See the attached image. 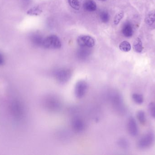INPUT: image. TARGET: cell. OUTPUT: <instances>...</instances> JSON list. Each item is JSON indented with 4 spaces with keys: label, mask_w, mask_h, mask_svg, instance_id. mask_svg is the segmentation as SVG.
<instances>
[{
    "label": "cell",
    "mask_w": 155,
    "mask_h": 155,
    "mask_svg": "<svg viewBox=\"0 0 155 155\" xmlns=\"http://www.w3.org/2000/svg\"><path fill=\"white\" fill-rule=\"evenodd\" d=\"M41 45L46 49H57L61 48L62 43L57 35H51L43 39Z\"/></svg>",
    "instance_id": "6da1fadb"
},
{
    "label": "cell",
    "mask_w": 155,
    "mask_h": 155,
    "mask_svg": "<svg viewBox=\"0 0 155 155\" xmlns=\"http://www.w3.org/2000/svg\"><path fill=\"white\" fill-rule=\"evenodd\" d=\"M155 136L153 133H149L139 140L138 147L141 149L149 148L154 142Z\"/></svg>",
    "instance_id": "7a4b0ae2"
},
{
    "label": "cell",
    "mask_w": 155,
    "mask_h": 155,
    "mask_svg": "<svg viewBox=\"0 0 155 155\" xmlns=\"http://www.w3.org/2000/svg\"><path fill=\"white\" fill-rule=\"evenodd\" d=\"M78 45L81 47L90 48L95 45V41L92 36L88 35H81L77 39Z\"/></svg>",
    "instance_id": "3957f363"
},
{
    "label": "cell",
    "mask_w": 155,
    "mask_h": 155,
    "mask_svg": "<svg viewBox=\"0 0 155 155\" xmlns=\"http://www.w3.org/2000/svg\"><path fill=\"white\" fill-rule=\"evenodd\" d=\"M54 75L59 82L64 83L70 80L71 76V72L68 69H60L55 72Z\"/></svg>",
    "instance_id": "277c9868"
},
{
    "label": "cell",
    "mask_w": 155,
    "mask_h": 155,
    "mask_svg": "<svg viewBox=\"0 0 155 155\" xmlns=\"http://www.w3.org/2000/svg\"><path fill=\"white\" fill-rule=\"evenodd\" d=\"M87 89V84L84 81L77 82L74 88V94L78 98H81L85 95Z\"/></svg>",
    "instance_id": "5b68a950"
},
{
    "label": "cell",
    "mask_w": 155,
    "mask_h": 155,
    "mask_svg": "<svg viewBox=\"0 0 155 155\" xmlns=\"http://www.w3.org/2000/svg\"><path fill=\"white\" fill-rule=\"evenodd\" d=\"M127 129L129 133L132 136H136L138 134V127L134 117H131L128 120Z\"/></svg>",
    "instance_id": "8992f818"
},
{
    "label": "cell",
    "mask_w": 155,
    "mask_h": 155,
    "mask_svg": "<svg viewBox=\"0 0 155 155\" xmlns=\"http://www.w3.org/2000/svg\"><path fill=\"white\" fill-rule=\"evenodd\" d=\"M83 7L87 12H94L97 9V5L93 0H85L83 3Z\"/></svg>",
    "instance_id": "52a82bcc"
},
{
    "label": "cell",
    "mask_w": 155,
    "mask_h": 155,
    "mask_svg": "<svg viewBox=\"0 0 155 155\" xmlns=\"http://www.w3.org/2000/svg\"><path fill=\"white\" fill-rule=\"evenodd\" d=\"M123 35L126 37H131L133 35L134 31L133 27L130 23H125L123 25L122 30Z\"/></svg>",
    "instance_id": "ba28073f"
},
{
    "label": "cell",
    "mask_w": 155,
    "mask_h": 155,
    "mask_svg": "<svg viewBox=\"0 0 155 155\" xmlns=\"http://www.w3.org/2000/svg\"><path fill=\"white\" fill-rule=\"evenodd\" d=\"M134 49L137 53H141L143 49L142 41L139 37L137 38L134 42Z\"/></svg>",
    "instance_id": "9c48e42d"
},
{
    "label": "cell",
    "mask_w": 155,
    "mask_h": 155,
    "mask_svg": "<svg viewBox=\"0 0 155 155\" xmlns=\"http://www.w3.org/2000/svg\"><path fill=\"white\" fill-rule=\"evenodd\" d=\"M42 11L39 6H35L29 9L27 14L30 15H39L41 13Z\"/></svg>",
    "instance_id": "30bf717a"
},
{
    "label": "cell",
    "mask_w": 155,
    "mask_h": 155,
    "mask_svg": "<svg viewBox=\"0 0 155 155\" xmlns=\"http://www.w3.org/2000/svg\"><path fill=\"white\" fill-rule=\"evenodd\" d=\"M119 49L124 52H128L131 50V45L127 41H124L119 45Z\"/></svg>",
    "instance_id": "8fae6325"
},
{
    "label": "cell",
    "mask_w": 155,
    "mask_h": 155,
    "mask_svg": "<svg viewBox=\"0 0 155 155\" xmlns=\"http://www.w3.org/2000/svg\"><path fill=\"white\" fill-rule=\"evenodd\" d=\"M74 128L77 131H81L83 130L84 127V125L82 121L80 119H76L74 120L73 123Z\"/></svg>",
    "instance_id": "7c38bea8"
},
{
    "label": "cell",
    "mask_w": 155,
    "mask_h": 155,
    "mask_svg": "<svg viewBox=\"0 0 155 155\" xmlns=\"http://www.w3.org/2000/svg\"><path fill=\"white\" fill-rule=\"evenodd\" d=\"M110 15L108 12L106 11H103L100 12L99 17L100 20L104 23L108 22L110 20Z\"/></svg>",
    "instance_id": "4fadbf2b"
},
{
    "label": "cell",
    "mask_w": 155,
    "mask_h": 155,
    "mask_svg": "<svg viewBox=\"0 0 155 155\" xmlns=\"http://www.w3.org/2000/svg\"><path fill=\"white\" fill-rule=\"evenodd\" d=\"M71 7L76 10H78L81 7V0H68Z\"/></svg>",
    "instance_id": "5bb4252c"
},
{
    "label": "cell",
    "mask_w": 155,
    "mask_h": 155,
    "mask_svg": "<svg viewBox=\"0 0 155 155\" xmlns=\"http://www.w3.org/2000/svg\"><path fill=\"white\" fill-rule=\"evenodd\" d=\"M132 98L135 103L137 104L140 105L144 102L143 96L142 94L134 93L132 95Z\"/></svg>",
    "instance_id": "9a60e30c"
},
{
    "label": "cell",
    "mask_w": 155,
    "mask_h": 155,
    "mask_svg": "<svg viewBox=\"0 0 155 155\" xmlns=\"http://www.w3.org/2000/svg\"><path fill=\"white\" fill-rule=\"evenodd\" d=\"M43 39L41 36L37 35H34L31 37V41L36 45H41Z\"/></svg>",
    "instance_id": "2e32d148"
},
{
    "label": "cell",
    "mask_w": 155,
    "mask_h": 155,
    "mask_svg": "<svg viewBox=\"0 0 155 155\" xmlns=\"http://www.w3.org/2000/svg\"><path fill=\"white\" fill-rule=\"evenodd\" d=\"M137 118L140 123L142 125L145 124L146 123L145 113L143 111H140L137 113Z\"/></svg>",
    "instance_id": "e0dca14e"
},
{
    "label": "cell",
    "mask_w": 155,
    "mask_h": 155,
    "mask_svg": "<svg viewBox=\"0 0 155 155\" xmlns=\"http://www.w3.org/2000/svg\"><path fill=\"white\" fill-rule=\"evenodd\" d=\"M155 21V12L149 14L147 17L146 19V22L149 25L152 24Z\"/></svg>",
    "instance_id": "ac0fdd59"
},
{
    "label": "cell",
    "mask_w": 155,
    "mask_h": 155,
    "mask_svg": "<svg viewBox=\"0 0 155 155\" xmlns=\"http://www.w3.org/2000/svg\"><path fill=\"white\" fill-rule=\"evenodd\" d=\"M124 17V12H119L117 14L114 19V23L115 25H117L120 22L122 18Z\"/></svg>",
    "instance_id": "d6986e66"
},
{
    "label": "cell",
    "mask_w": 155,
    "mask_h": 155,
    "mask_svg": "<svg viewBox=\"0 0 155 155\" xmlns=\"http://www.w3.org/2000/svg\"><path fill=\"white\" fill-rule=\"evenodd\" d=\"M149 110L151 116L155 119V103H151L149 105Z\"/></svg>",
    "instance_id": "ffe728a7"
},
{
    "label": "cell",
    "mask_w": 155,
    "mask_h": 155,
    "mask_svg": "<svg viewBox=\"0 0 155 155\" xmlns=\"http://www.w3.org/2000/svg\"><path fill=\"white\" fill-rule=\"evenodd\" d=\"M120 144L122 146V147H125L127 146V144L126 141H125V140H122Z\"/></svg>",
    "instance_id": "44dd1931"
},
{
    "label": "cell",
    "mask_w": 155,
    "mask_h": 155,
    "mask_svg": "<svg viewBox=\"0 0 155 155\" xmlns=\"http://www.w3.org/2000/svg\"><path fill=\"white\" fill-rule=\"evenodd\" d=\"M99 1H106V0H99Z\"/></svg>",
    "instance_id": "7402d4cb"
},
{
    "label": "cell",
    "mask_w": 155,
    "mask_h": 155,
    "mask_svg": "<svg viewBox=\"0 0 155 155\" xmlns=\"http://www.w3.org/2000/svg\"><path fill=\"white\" fill-rule=\"evenodd\" d=\"M24 1H28V0H24Z\"/></svg>",
    "instance_id": "603a6c76"
}]
</instances>
